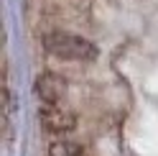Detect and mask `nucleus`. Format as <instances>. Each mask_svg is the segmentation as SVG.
Returning a JSON list of instances; mask_svg holds the SVG:
<instances>
[{
	"label": "nucleus",
	"instance_id": "1",
	"mask_svg": "<svg viewBox=\"0 0 158 156\" xmlns=\"http://www.w3.org/2000/svg\"><path fill=\"white\" fill-rule=\"evenodd\" d=\"M41 46L48 56H56L61 62H94L97 46L89 38L72 33V31H51L41 38Z\"/></svg>",
	"mask_w": 158,
	"mask_h": 156
},
{
	"label": "nucleus",
	"instance_id": "2",
	"mask_svg": "<svg viewBox=\"0 0 158 156\" xmlns=\"http://www.w3.org/2000/svg\"><path fill=\"white\" fill-rule=\"evenodd\" d=\"M38 123L46 133H54V136H64L77 128V118L72 110L61 108V105H48V102H41V108H38Z\"/></svg>",
	"mask_w": 158,
	"mask_h": 156
},
{
	"label": "nucleus",
	"instance_id": "3",
	"mask_svg": "<svg viewBox=\"0 0 158 156\" xmlns=\"http://www.w3.org/2000/svg\"><path fill=\"white\" fill-rule=\"evenodd\" d=\"M36 95L41 102H48V105H61V97L66 95V82L61 74L56 72H41L36 77Z\"/></svg>",
	"mask_w": 158,
	"mask_h": 156
},
{
	"label": "nucleus",
	"instance_id": "4",
	"mask_svg": "<svg viewBox=\"0 0 158 156\" xmlns=\"http://www.w3.org/2000/svg\"><path fill=\"white\" fill-rule=\"evenodd\" d=\"M48 156H82V149H79L74 141L56 138L51 146H48Z\"/></svg>",
	"mask_w": 158,
	"mask_h": 156
}]
</instances>
